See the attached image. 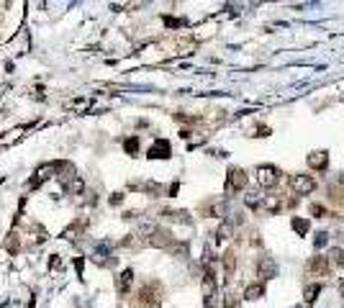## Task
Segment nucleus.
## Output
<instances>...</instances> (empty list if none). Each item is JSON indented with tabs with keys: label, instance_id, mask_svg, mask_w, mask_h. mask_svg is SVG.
I'll use <instances>...</instances> for the list:
<instances>
[{
	"label": "nucleus",
	"instance_id": "12",
	"mask_svg": "<svg viewBox=\"0 0 344 308\" xmlns=\"http://www.w3.org/2000/svg\"><path fill=\"white\" fill-rule=\"evenodd\" d=\"M131 280H134V273H131V270H126V273L121 275V280H119V291H121V293H126V291H129Z\"/></svg>",
	"mask_w": 344,
	"mask_h": 308
},
{
	"label": "nucleus",
	"instance_id": "1",
	"mask_svg": "<svg viewBox=\"0 0 344 308\" xmlns=\"http://www.w3.org/2000/svg\"><path fill=\"white\" fill-rule=\"evenodd\" d=\"M162 301V293H159V283H147L139 293V303L147 306V308H157Z\"/></svg>",
	"mask_w": 344,
	"mask_h": 308
},
{
	"label": "nucleus",
	"instance_id": "17",
	"mask_svg": "<svg viewBox=\"0 0 344 308\" xmlns=\"http://www.w3.org/2000/svg\"><path fill=\"white\" fill-rule=\"evenodd\" d=\"M137 149H139V139H137V137H134V139H129V141H126V152H131V154H134V152H137Z\"/></svg>",
	"mask_w": 344,
	"mask_h": 308
},
{
	"label": "nucleus",
	"instance_id": "14",
	"mask_svg": "<svg viewBox=\"0 0 344 308\" xmlns=\"http://www.w3.org/2000/svg\"><path fill=\"white\" fill-rule=\"evenodd\" d=\"M293 231L295 234H306V231H309V221H306V219H293Z\"/></svg>",
	"mask_w": 344,
	"mask_h": 308
},
{
	"label": "nucleus",
	"instance_id": "16",
	"mask_svg": "<svg viewBox=\"0 0 344 308\" xmlns=\"http://www.w3.org/2000/svg\"><path fill=\"white\" fill-rule=\"evenodd\" d=\"M331 257H334V262H337V265L344 267V249H331Z\"/></svg>",
	"mask_w": 344,
	"mask_h": 308
},
{
	"label": "nucleus",
	"instance_id": "7",
	"mask_svg": "<svg viewBox=\"0 0 344 308\" xmlns=\"http://www.w3.org/2000/svg\"><path fill=\"white\" fill-rule=\"evenodd\" d=\"M149 157H159V159H165V157H170V141H165V139H159L155 147L149 149Z\"/></svg>",
	"mask_w": 344,
	"mask_h": 308
},
{
	"label": "nucleus",
	"instance_id": "13",
	"mask_svg": "<svg viewBox=\"0 0 344 308\" xmlns=\"http://www.w3.org/2000/svg\"><path fill=\"white\" fill-rule=\"evenodd\" d=\"M224 265H226V275H231L234 265H237V255H234V252H226V255H224Z\"/></svg>",
	"mask_w": 344,
	"mask_h": 308
},
{
	"label": "nucleus",
	"instance_id": "5",
	"mask_svg": "<svg viewBox=\"0 0 344 308\" xmlns=\"http://www.w3.org/2000/svg\"><path fill=\"white\" fill-rule=\"evenodd\" d=\"M241 188H247V175H244V170H239V167L229 170V190H241Z\"/></svg>",
	"mask_w": 344,
	"mask_h": 308
},
{
	"label": "nucleus",
	"instance_id": "9",
	"mask_svg": "<svg viewBox=\"0 0 344 308\" xmlns=\"http://www.w3.org/2000/svg\"><path fill=\"white\" fill-rule=\"evenodd\" d=\"M309 267L313 270V273H321V275L329 273V262H327V257H313Z\"/></svg>",
	"mask_w": 344,
	"mask_h": 308
},
{
	"label": "nucleus",
	"instance_id": "11",
	"mask_svg": "<svg viewBox=\"0 0 344 308\" xmlns=\"http://www.w3.org/2000/svg\"><path fill=\"white\" fill-rule=\"evenodd\" d=\"M321 293V285H306V291H303V298H306V303H316V298H319Z\"/></svg>",
	"mask_w": 344,
	"mask_h": 308
},
{
	"label": "nucleus",
	"instance_id": "18",
	"mask_svg": "<svg viewBox=\"0 0 344 308\" xmlns=\"http://www.w3.org/2000/svg\"><path fill=\"white\" fill-rule=\"evenodd\" d=\"M313 244H316V247H324V244H327V234H316Z\"/></svg>",
	"mask_w": 344,
	"mask_h": 308
},
{
	"label": "nucleus",
	"instance_id": "10",
	"mask_svg": "<svg viewBox=\"0 0 344 308\" xmlns=\"http://www.w3.org/2000/svg\"><path fill=\"white\" fill-rule=\"evenodd\" d=\"M265 295V285H249L247 291H244V298H247V301H257V298H262Z\"/></svg>",
	"mask_w": 344,
	"mask_h": 308
},
{
	"label": "nucleus",
	"instance_id": "3",
	"mask_svg": "<svg viewBox=\"0 0 344 308\" xmlns=\"http://www.w3.org/2000/svg\"><path fill=\"white\" fill-rule=\"evenodd\" d=\"M291 188L295 190L298 195H309L316 190V180L311 175H293L291 177Z\"/></svg>",
	"mask_w": 344,
	"mask_h": 308
},
{
	"label": "nucleus",
	"instance_id": "15",
	"mask_svg": "<svg viewBox=\"0 0 344 308\" xmlns=\"http://www.w3.org/2000/svg\"><path fill=\"white\" fill-rule=\"evenodd\" d=\"M311 213L316 216V219H324V216H327V208H324V205H319V203H316V205H311Z\"/></svg>",
	"mask_w": 344,
	"mask_h": 308
},
{
	"label": "nucleus",
	"instance_id": "4",
	"mask_svg": "<svg viewBox=\"0 0 344 308\" xmlns=\"http://www.w3.org/2000/svg\"><path fill=\"white\" fill-rule=\"evenodd\" d=\"M257 275L262 280H273L277 275V265H275V259L273 257H259L257 262Z\"/></svg>",
	"mask_w": 344,
	"mask_h": 308
},
{
	"label": "nucleus",
	"instance_id": "6",
	"mask_svg": "<svg viewBox=\"0 0 344 308\" xmlns=\"http://www.w3.org/2000/svg\"><path fill=\"white\" fill-rule=\"evenodd\" d=\"M309 167H313V170H327V167H329V154H327V152H311V154H309Z\"/></svg>",
	"mask_w": 344,
	"mask_h": 308
},
{
	"label": "nucleus",
	"instance_id": "2",
	"mask_svg": "<svg viewBox=\"0 0 344 308\" xmlns=\"http://www.w3.org/2000/svg\"><path fill=\"white\" fill-rule=\"evenodd\" d=\"M257 183H259L262 188H275V185L280 183V172H277V167H273V165H262V167H257Z\"/></svg>",
	"mask_w": 344,
	"mask_h": 308
},
{
	"label": "nucleus",
	"instance_id": "8",
	"mask_svg": "<svg viewBox=\"0 0 344 308\" xmlns=\"http://www.w3.org/2000/svg\"><path fill=\"white\" fill-rule=\"evenodd\" d=\"M280 195H267V198H262V208H265L267 213H277L280 211Z\"/></svg>",
	"mask_w": 344,
	"mask_h": 308
}]
</instances>
